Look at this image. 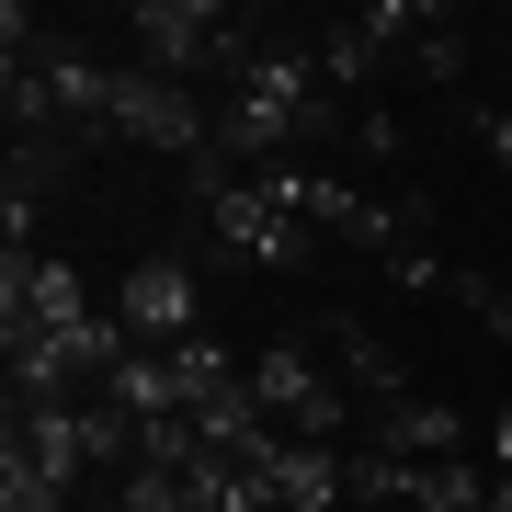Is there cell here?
I'll list each match as a JSON object with an SVG mask.
<instances>
[{"mask_svg": "<svg viewBox=\"0 0 512 512\" xmlns=\"http://www.w3.org/2000/svg\"><path fill=\"white\" fill-rule=\"evenodd\" d=\"M490 467H501V478H512V410H501V421H490Z\"/></svg>", "mask_w": 512, "mask_h": 512, "instance_id": "obj_13", "label": "cell"}, {"mask_svg": "<svg viewBox=\"0 0 512 512\" xmlns=\"http://www.w3.org/2000/svg\"><path fill=\"white\" fill-rule=\"evenodd\" d=\"M456 296L490 319V342H512V285H501V274H456Z\"/></svg>", "mask_w": 512, "mask_h": 512, "instance_id": "obj_10", "label": "cell"}, {"mask_svg": "<svg viewBox=\"0 0 512 512\" xmlns=\"http://www.w3.org/2000/svg\"><path fill=\"white\" fill-rule=\"evenodd\" d=\"M183 183H194V205H205V228H217V251L251 262V274H296V262L319 251V228H296L262 183H239L217 148H205V160H183Z\"/></svg>", "mask_w": 512, "mask_h": 512, "instance_id": "obj_2", "label": "cell"}, {"mask_svg": "<svg viewBox=\"0 0 512 512\" xmlns=\"http://www.w3.org/2000/svg\"><path fill=\"white\" fill-rule=\"evenodd\" d=\"M251 399H262V421L296 433V444H342V421H353V387L330 376L319 353H296V342H262V353H251Z\"/></svg>", "mask_w": 512, "mask_h": 512, "instance_id": "obj_4", "label": "cell"}, {"mask_svg": "<svg viewBox=\"0 0 512 512\" xmlns=\"http://www.w3.org/2000/svg\"><path fill=\"white\" fill-rule=\"evenodd\" d=\"M478 512H512V478H501V490H490V501H478Z\"/></svg>", "mask_w": 512, "mask_h": 512, "instance_id": "obj_14", "label": "cell"}, {"mask_svg": "<svg viewBox=\"0 0 512 512\" xmlns=\"http://www.w3.org/2000/svg\"><path fill=\"white\" fill-rule=\"evenodd\" d=\"M478 148H490V160L512 171V114H478Z\"/></svg>", "mask_w": 512, "mask_h": 512, "instance_id": "obj_12", "label": "cell"}, {"mask_svg": "<svg viewBox=\"0 0 512 512\" xmlns=\"http://www.w3.org/2000/svg\"><path fill=\"white\" fill-rule=\"evenodd\" d=\"M410 69H421V80H456V69H467V35H456V12H433V23L410 35Z\"/></svg>", "mask_w": 512, "mask_h": 512, "instance_id": "obj_8", "label": "cell"}, {"mask_svg": "<svg viewBox=\"0 0 512 512\" xmlns=\"http://www.w3.org/2000/svg\"><path fill=\"white\" fill-rule=\"evenodd\" d=\"M342 137L365 148V160H399V148H410V126H399V114H387V103H365V114H342Z\"/></svg>", "mask_w": 512, "mask_h": 512, "instance_id": "obj_9", "label": "cell"}, {"mask_svg": "<svg viewBox=\"0 0 512 512\" xmlns=\"http://www.w3.org/2000/svg\"><path fill=\"white\" fill-rule=\"evenodd\" d=\"M126 35H137V69H160V80H194V69H228L239 80V12H217V0H137L126 12Z\"/></svg>", "mask_w": 512, "mask_h": 512, "instance_id": "obj_3", "label": "cell"}, {"mask_svg": "<svg viewBox=\"0 0 512 512\" xmlns=\"http://www.w3.org/2000/svg\"><path fill=\"white\" fill-rule=\"evenodd\" d=\"M114 319H126V342H137V353L194 342V330H205V285H194V262H183V251H148L137 274L114 285Z\"/></svg>", "mask_w": 512, "mask_h": 512, "instance_id": "obj_6", "label": "cell"}, {"mask_svg": "<svg viewBox=\"0 0 512 512\" xmlns=\"http://www.w3.org/2000/svg\"><path fill=\"white\" fill-rule=\"evenodd\" d=\"M387 285H410V296H433V285H456V274H444V262L421 251V239H399V251H387Z\"/></svg>", "mask_w": 512, "mask_h": 512, "instance_id": "obj_11", "label": "cell"}, {"mask_svg": "<svg viewBox=\"0 0 512 512\" xmlns=\"http://www.w3.org/2000/svg\"><path fill=\"white\" fill-rule=\"evenodd\" d=\"M319 92H330V80H319L308 46H251V57H239V92H228V114H217V160H262V171H274L296 137L330 126Z\"/></svg>", "mask_w": 512, "mask_h": 512, "instance_id": "obj_1", "label": "cell"}, {"mask_svg": "<svg viewBox=\"0 0 512 512\" xmlns=\"http://www.w3.org/2000/svg\"><path fill=\"white\" fill-rule=\"evenodd\" d=\"M365 456H399V467H444V456H467V421L444 410V399H387L376 410V444Z\"/></svg>", "mask_w": 512, "mask_h": 512, "instance_id": "obj_7", "label": "cell"}, {"mask_svg": "<svg viewBox=\"0 0 512 512\" xmlns=\"http://www.w3.org/2000/svg\"><path fill=\"white\" fill-rule=\"evenodd\" d=\"M103 126H114V137H137V148H171V160H205V148H217L205 103L183 92V80H160V69H114Z\"/></svg>", "mask_w": 512, "mask_h": 512, "instance_id": "obj_5", "label": "cell"}]
</instances>
